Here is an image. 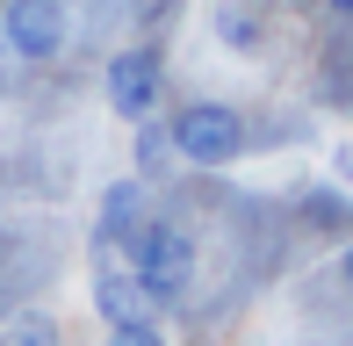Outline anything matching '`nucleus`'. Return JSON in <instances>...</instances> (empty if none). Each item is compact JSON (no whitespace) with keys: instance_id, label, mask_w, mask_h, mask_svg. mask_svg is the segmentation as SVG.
Returning <instances> with one entry per match:
<instances>
[{"instance_id":"1","label":"nucleus","mask_w":353,"mask_h":346,"mask_svg":"<svg viewBox=\"0 0 353 346\" xmlns=\"http://www.w3.org/2000/svg\"><path fill=\"white\" fill-rule=\"evenodd\" d=\"M123 245H130V274H137L144 303H181L188 296V281H195V238H188V224L144 216Z\"/></svg>"},{"instance_id":"2","label":"nucleus","mask_w":353,"mask_h":346,"mask_svg":"<svg viewBox=\"0 0 353 346\" xmlns=\"http://www.w3.org/2000/svg\"><path fill=\"white\" fill-rule=\"evenodd\" d=\"M166 145L188 166H231L245 152V116L231 101H181L173 123H166Z\"/></svg>"},{"instance_id":"3","label":"nucleus","mask_w":353,"mask_h":346,"mask_svg":"<svg viewBox=\"0 0 353 346\" xmlns=\"http://www.w3.org/2000/svg\"><path fill=\"white\" fill-rule=\"evenodd\" d=\"M101 94H108V108H116L123 123H144L159 108V94H166V65H159V51H152V43H123V51L101 65Z\"/></svg>"},{"instance_id":"4","label":"nucleus","mask_w":353,"mask_h":346,"mask_svg":"<svg viewBox=\"0 0 353 346\" xmlns=\"http://www.w3.org/2000/svg\"><path fill=\"white\" fill-rule=\"evenodd\" d=\"M0 37H8L14 58H29V65H51V58L65 51V37H72L65 0H8V8H0Z\"/></svg>"},{"instance_id":"5","label":"nucleus","mask_w":353,"mask_h":346,"mask_svg":"<svg viewBox=\"0 0 353 346\" xmlns=\"http://www.w3.org/2000/svg\"><path fill=\"white\" fill-rule=\"evenodd\" d=\"M94 310H101V325H130V318H144V289H137L130 267H101V274H94Z\"/></svg>"},{"instance_id":"6","label":"nucleus","mask_w":353,"mask_h":346,"mask_svg":"<svg viewBox=\"0 0 353 346\" xmlns=\"http://www.w3.org/2000/svg\"><path fill=\"white\" fill-rule=\"evenodd\" d=\"M137 224H144V216H137V181H116L108 202H101V245H123Z\"/></svg>"},{"instance_id":"7","label":"nucleus","mask_w":353,"mask_h":346,"mask_svg":"<svg viewBox=\"0 0 353 346\" xmlns=\"http://www.w3.org/2000/svg\"><path fill=\"white\" fill-rule=\"evenodd\" d=\"M216 37L231 51H260V14L252 8H216Z\"/></svg>"},{"instance_id":"8","label":"nucleus","mask_w":353,"mask_h":346,"mask_svg":"<svg viewBox=\"0 0 353 346\" xmlns=\"http://www.w3.org/2000/svg\"><path fill=\"white\" fill-rule=\"evenodd\" d=\"M8 346H58V325L37 318V310H22V318L8 325Z\"/></svg>"},{"instance_id":"9","label":"nucleus","mask_w":353,"mask_h":346,"mask_svg":"<svg viewBox=\"0 0 353 346\" xmlns=\"http://www.w3.org/2000/svg\"><path fill=\"white\" fill-rule=\"evenodd\" d=\"M101 346H166V332H159L152 318H130V325H108Z\"/></svg>"},{"instance_id":"10","label":"nucleus","mask_w":353,"mask_h":346,"mask_svg":"<svg viewBox=\"0 0 353 346\" xmlns=\"http://www.w3.org/2000/svg\"><path fill=\"white\" fill-rule=\"evenodd\" d=\"M339 281L353 289V238H346V253H339Z\"/></svg>"},{"instance_id":"11","label":"nucleus","mask_w":353,"mask_h":346,"mask_svg":"<svg viewBox=\"0 0 353 346\" xmlns=\"http://www.w3.org/2000/svg\"><path fill=\"white\" fill-rule=\"evenodd\" d=\"M325 8H332V14H339V22H353V0H325Z\"/></svg>"}]
</instances>
